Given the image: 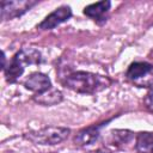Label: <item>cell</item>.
<instances>
[{"label": "cell", "instance_id": "8992f818", "mask_svg": "<svg viewBox=\"0 0 153 153\" xmlns=\"http://www.w3.org/2000/svg\"><path fill=\"white\" fill-rule=\"evenodd\" d=\"M24 86H25V88L35 92L36 94L43 93V92H45V91H48L49 88L53 87L49 76L41 73V72H36V73L30 74L25 79Z\"/></svg>", "mask_w": 153, "mask_h": 153}, {"label": "cell", "instance_id": "277c9868", "mask_svg": "<svg viewBox=\"0 0 153 153\" xmlns=\"http://www.w3.org/2000/svg\"><path fill=\"white\" fill-rule=\"evenodd\" d=\"M36 4L37 1L33 0H4L0 4V18L1 20H8L20 17Z\"/></svg>", "mask_w": 153, "mask_h": 153}, {"label": "cell", "instance_id": "30bf717a", "mask_svg": "<svg viewBox=\"0 0 153 153\" xmlns=\"http://www.w3.org/2000/svg\"><path fill=\"white\" fill-rule=\"evenodd\" d=\"M135 148L139 153H153V133H139L136 136Z\"/></svg>", "mask_w": 153, "mask_h": 153}, {"label": "cell", "instance_id": "9c48e42d", "mask_svg": "<svg viewBox=\"0 0 153 153\" xmlns=\"http://www.w3.org/2000/svg\"><path fill=\"white\" fill-rule=\"evenodd\" d=\"M33 99H35V102L43 104V105H55L62 100V93L57 88L51 87L43 93L35 94Z\"/></svg>", "mask_w": 153, "mask_h": 153}, {"label": "cell", "instance_id": "7a4b0ae2", "mask_svg": "<svg viewBox=\"0 0 153 153\" xmlns=\"http://www.w3.org/2000/svg\"><path fill=\"white\" fill-rule=\"evenodd\" d=\"M71 130L63 127H45L24 134V137L35 145H57L67 139Z\"/></svg>", "mask_w": 153, "mask_h": 153}, {"label": "cell", "instance_id": "52a82bcc", "mask_svg": "<svg viewBox=\"0 0 153 153\" xmlns=\"http://www.w3.org/2000/svg\"><path fill=\"white\" fill-rule=\"evenodd\" d=\"M104 126V123L99 124V126H93V127H88V128H85L82 129L81 131H79L75 137H74V142L75 145H79V146H86V145H91L93 143L98 136H99V130L100 128Z\"/></svg>", "mask_w": 153, "mask_h": 153}, {"label": "cell", "instance_id": "8fae6325", "mask_svg": "<svg viewBox=\"0 0 153 153\" xmlns=\"http://www.w3.org/2000/svg\"><path fill=\"white\" fill-rule=\"evenodd\" d=\"M131 133L128 130H112L110 131V137L112 143H124L131 139Z\"/></svg>", "mask_w": 153, "mask_h": 153}, {"label": "cell", "instance_id": "6da1fadb", "mask_svg": "<svg viewBox=\"0 0 153 153\" xmlns=\"http://www.w3.org/2000/svg\"><path fill=\"white\" fill-rule=\"evenodd\" d=\"M66 87L79 92V93H96L108 86H110L111 80L106 76H102L90 72H74L65 79Z\"/></svg>", "mask_w": 153, "mask_h": 153}, {"label": "cell", "instance_id": "3957f363", "mask_svg": "<svg viewBox=\"0 0 153 153\" xmlns=\"http://www.w3.org/2000/svg\"><path fill=\"white\" fill-rule=\"evenodd\" d=\"M127 78L137 87H151L153 84V67L147 62H134L127 71Z\"/></svg>", "mask_w": 153, "mask_h": 153}, {"label": "cell", "instance_id": "7c38bea8", "mask_svg": "<svg viewBox=\"0 0 153 153\" xmlns=\"http://www.w3.org/2000/svg\"><path fill=\"white\" fill-rule=\"evenodd\" d=\"M145 105L148 110L153 111V88L147 93V96L145 98Z\"/></svg>", "mask_w": 153, "mask_h": 153}, {"label": "cell", "instance_id": "4fadbf2b", "mask_svg": "<svg viewBox=\"0 0 153 153\" xmlns=\"http://www.w3.org/2000/svg\"><path fill=\"white\" fill-rule=\"evenodd\" d=\"M93 153H110L108 151H98V152H93Z\"/></svg>", "mask_w": 153, "mask_h": 153}, {"label": "cell", "instance_id": "ba28073f", "mask_svg": "<svg viewBox=\"0 0 153 153\" xmlns=\"http://www.w3.org/2000/svg\"><path fill=\"white\" fill-rule=\"evenodd\" d=\"M110 6H111V2L108 0L91 4L84 8V14L90 18H93L94 20H105L104 17L106 12L110 10Z\"/></svg>", "mask_w": 153, "mask_h": 153}, {"label": "cell", "instance_id": "5b68a950", "mask_svg": "<svg viewBox=\"0 0 153 153\" xmlns=\"http://www.w3.org/2000/svg\"><path fill=\"white\" fill-rule=\"evenodd\" d=\"M72 17V10L69 6H61L56 8L54 12L48 14L42 23H39L38 29L41 30H51L57 25L62 24L63 22L68 20Z\"/></svg>", "mask_w": 153, "mask_h": 153}]
</instances>
